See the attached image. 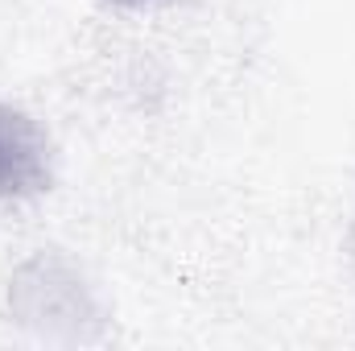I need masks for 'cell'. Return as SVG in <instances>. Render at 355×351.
<instances>
[{"mask_svg": "<svg viewBox=\"0 0 355 351\" xmlns=\"http://www.w3.org/2000/svg\"><path fill=\"white\" fill-rule=\"evenodd\" d=\"M107 8H120V12H145V8H157V4H170V0H99Z\"/></svg>", "mask_w": 355, "mask_h": 351, "instance_id": "obj_3", "label": "cell"}, {"mask_svg": "<svg viewBox=\"0 0 355 351\" xmlns=\"http://www.w3.org/2000/svg\"><path fill=\"white\" fill-rule=\"evenodd\" d=\"M347 261H352V273H355V219H352V232H347Z\"/></svg>", "mask_w": 355, "mask_h": 351, "instance_id": "obj_4", "label": "cell"}, {"mask_svg": "<svg viewBox=\"0 0 355 351\" xmlns=\"http://www.w3.org/2000/svg\"><path fill=\"white\" fill-rule=\"evenodd\" d=\"M58 153L37 116L0 99V207L33 203L54 190Z\"/></svg>", "mask_w": 355, "mask_h": 351, "instance_id": "obj_2", "label": "cell"}, {"mask_svg": "<svg viewBox=\"0 0 355 351\" xmlns=\"http://www.w3.org/2000/svg\"><path fill=\"white\" fill-rule=\"evenodd\" d=\"M8 323L58 348L99 343L112 314L87 268L62 248H37L12 264L4 285Z\"/></svg>", "mask_w": 355, "mask_h": 351, "instance_id": "obj_1", "label": "cell"}]
</instances>
